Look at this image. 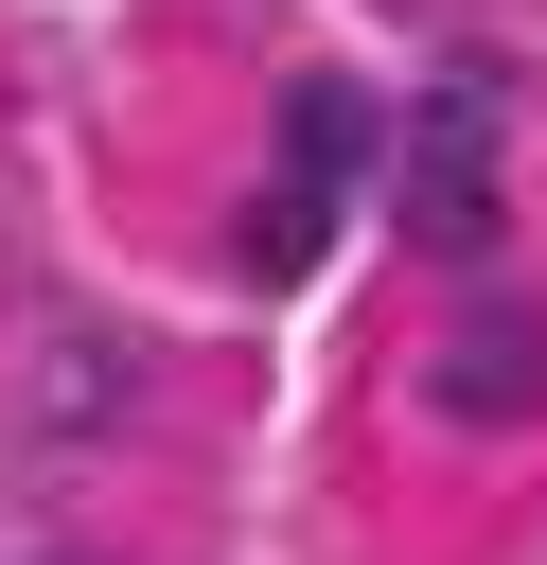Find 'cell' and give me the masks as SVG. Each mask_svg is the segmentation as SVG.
<instances>
[{"instance_id":"3957f363","label":"cell","mask_w":547,"mask_h":565,"mask_svg":"<svg viewBox=\"0 0 547 565\" xmlns=\"http://www.w3.org/2000/svg\"><path fill=\"white\" fill-rule=\"evenodd\" d=\"M441 406H459V424L547 406V318H529V300H476V318H459V353H441Z\"/></svg>"},{"instance_id":"6da1fadb","label":"cell","mask_w":547,"mask_h":565,"mask_svg":"<svg viewBox=\"0 0 547 565\" xmlns=\"http://www.w3.org/2000/svg\"><path fill=\"white\" fill-rule=\"evenodd\" d=\"M494 88H423V124H406V177H388V230L406 247H494Z\"/></svg>"},{"instance_id":"7a4b0ae2","label":"cell","mask_w":547,"mask_h":565,"mask_svg":"<svg viewBox=\"0 0 547 565\" xmlns=\"http://www.w3.org/2000/svg\"><path fill=\"white\" fill-rule=\"evenodd\" d=\"M353 141H371V106H353V88L318 71V88L282 106V212H265V247H247L265 282H282V265H318V212H335V177H353Z\"/></svg>"}]
</instances>
